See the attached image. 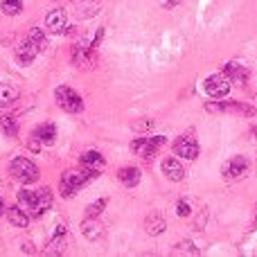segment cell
<instances>
[{
	"label": "cell",
	"mask_w": 257,
	"mask_h": 257,
	"mask_svg": "<svg viewBox=\"0 0 257 257\" xmlns=\"http://www.w3.org/2000/svg\"><path fill=\"white\" fill-rule=\"evenodd\" d=\"M27 39H32L36 43V48L43 52L45 48H48V36H45V32L41 30V27H32L30 30V34H27Z\"/></svg>",
	"instance_id": "obj_23"
},
{
	"label": "cell",
	"mask_w": 257,
	"mask_h": 257,
	"mask_svg": "<svg viewBox=\"0 0 257 257\" xmlns=\"http://www.w3.org/2000/svg\"><path fill=\"white\" fill-rule=\"evenodd\" d=\"M250 169V160L246 156H232L226 165H223V178L226 181H239L248 174Z\"/></svg>",
	"instance_id": "obj_8"
},
{
	"label": "cell",
	"mask_w": 257,
	"mask_h": 257,
	"mask_svg": "<svg viewBox=\"0 0 257 257\" xmlns=\"http://www.w3.org/2000/svg\"><path fill=\"white\" fill-rule=\"evenodd\" d=\"M205 111H210V113H223V104L221 102H208L205 104Z\"/></svg>",
	"instance_id": "obj_27"
},
{
	"label": "cell",
	"mask_w": 257,
	"mask_h": 257,
	"mask_svg": "<svg viewBox=\"0 0 257 257\" xmlns=\"http://www.w3.org/2000/svg\"><path fill=\"white\" fill-rule=\"evenodd\" d=\"M165 228H167V221H165V217H163L160 212H151L149 217L145 219V230H147V235L158 237L160 232H165Z\"/></svg>",
	"instance_id": "obj_15"
},
{
	"label": "cell",
	"mask_w": 257,
	"mask_h": 257,
	"mask_svg": "<svg viewBox=\"0 0 257 257\" xmlns=\"http://www.w3.org/2000/svg\"><path fill=\"white\" fill-rule=\"evenodd\" d=\"M223 72H226V75H228V79H230L232 84H239V86H244L246 81H248V77H250L248 68L239 66V63H226V68H223Z\"/></svg>",
	"instance_id": "obj_14"
},
{
	"label": "cell",
	"mask_w": 257,
	"mask_h": 257,
	"mask_svg": "<svg viewBox=\"0 0 257 257\" xmlns=\"http://www.w3.org/2000/svg\"><path fill=\"white\" fill-rule=\"evenodd\" d=\"M108 205V199H97L95 203H90L88 208H86V217H90V219H95V217H99L102 214V210Z\"/></svg>",
	"instance_id": "obj_25"
},
{
	"label": "cell",
	"mask_w": 257,
	"mask_h": 257,
	"mask_svg": "<svg viewBox=\"0 0 257 257\" xmlns=\"http://www.w3.org/2000/svg\"><path fill=\"white\" fill-rule=\"evenodd\" d=\"M0 131L9 138L18 136V120L14 115H7V113H0Z\"/></svg>",
	"instance_id": "obj_21"
},
{
	"label": "cell",
	"mask_w": 257,
	"mask_h": 257,
	"mask_svg": "<svg viewBox=\"0 0 257 257\" xmlns=\"http://www.w3.org/2000/svg\"><path fill=\"white\" fill-rule=\"evenodd\" d=\"M9 174H12L16 181L25 183V185L39 181V167H36L30 158H25V156H18V158H14L12 163H9Z\"/></svg>",
	"instance_id": "obj_3"
},
{
	"label": "cell",
	"mask_w": 257,
	"mask_h": 257,
	"mask_svg": "<svg viewBox=\"0 0 257 257\" xmlns=\"http://www.w3.org/2000/svg\"><path fill=\"white\" fill-rule=\"evenodd\" d=\"M183 3V0H165V9H174V7H176V5H181Z\"/></svg>",
	"instance_id": "obj_29"
},
{
	"label": "cell",
	"mask_w": 257,
	"mask_h": 257,
	"mask_svg": "<svg viewBox=\"0 0 257 257\" xmlns=\"http://www.w3.org/2000/svg\"><path fill=\"white\" fill-rule=\"evenodd\" d=\"M68 27V18H66V12L63 9H52V12L45 16V30L52 32V34H63Z\"/></svg>",
	"instance_id": "obj_10"
},
{
	"label": "cell",
	"mask_w": 257,
	"mask_h": 257,
	"mask_svg": "<svg viewBox=\"0 0 257 257\" xmlns=\"http://www.w3.org/2000/svg\"><path fill=\"white\" fill-rule=\"evenodd\" d=\"M18 205L25 210L30 217L39 219L41 214H45V210H50L52 205V190L50 187H41V190H21L16 194Z\"/></svg>",
	"instance_id": "obj_1"
},
{
	"label": "cell",
	"mask_w": 257,
	"mask_h": 257,
	"mask_svg": "<svg viewBox=\"0 0 257 257\" xmlns=\"http://www.w3.org/2000/svg\"><path fill=\"white\" fill-rule=\"evenodd\" d=\"M3 210H5V201H3V196H0V217H3Z\"/></svg>",
	"instance_id": "obj_31"
},
{
	"label": "cell",
	"mask_w": 257,
	"mask_h": 257,
	"mask_svg": "<svg viewBox=\"0 0 257 257\" xmlns=\"http://www.w3.org/2000/svg\"><path fill=\"white\" fill-rule=\"evenodd\" d=\"M21 97V90L14 84H0V106H12Z\"/></svg>",
	"instance_id": "obj_19"
},
{
	"label": "cell",
	"mask_w": 257,
	"mask_h": 257,
	"mask_svg": "<svg viewBox=\"0 0 257 257\" xmlns=\"http://www.w3.org/2000/svg\"><path fill=\"white\" fill-rule=\"evenodd\" d=\"M190 203H187V201H178L176 203V214L178 217H190Z\"/></svg>",
	"instance_id": "obj_26"
},
{
	"label": "cell",
	"mask_w": 257,
	"mask_h": 257,
	"mask_svg": "<svg viewBox=\"0 0 257 257\" xmlns=\"http://www.w3.org/2000/svg\"><path fill=\"white\" fill-rule=\"evenodd\" d=\"M165 142H167V138L165 136H151V138H138V140H133L131 149L136 151V156H140L142 160H147V163H151V160L158 156V151L165 147Z\"/></svg>",
	"instance_id": "obj_4"
},
{
	"label": "cell",
	"mask_w": 257,
	"mask_h": 257,
	"mask_svg": "<svg viewBox=\"0 0 257 257\" xmlns=\"http://www.w3.org/2000/svg\"><path fill=\"white\" fill-rule=\"evenodd\" d=\"M223 113H241V115L250 117V115H257V108L246 106L244 102H226L223 104Z\"/></svg>",
	"instance_id": "obj_22"
},
{
	"label": "cell",
	"mask_w": 257,
	"mask_h": 257,
	"mask_svg": "<svg viewBox=\"0 0 257 257\" xmlns=\"http://www.w3.org/2000/svg\"><path fill=\"white\" fill-rule=\"evenodd\" d=\"M34 138L41 140V145H54L57 142V126L52 122H45L34 131Z\"/></svg>",
	"instance_id": "obj_17"
},
{
	"label": "cell",
	"mask_w": 257,
	"mask_h": 257,
	"mask_svg": "<svg viewBox=\"0 0 257 257\" xmlns=\"http://www.w3.org/2000/svg\"><path fill=\"white\" fill-rule=\"evenodd\" d=\"M160 169H163L165 176L174 183H181L183 178H185V169H183V165L178 163L176 158H165L163 163H160Z\"/></svg>",
	"instance_id": "obj_12"
},
{
	"label": "cell",
	"mask_w": 257,
	"mask_h": 257,
	"mask_svg": "<svg viewBox=\"0 0 257 257\" xmlns=\"http://www.w3.org/2000/svg\"><path fill=\"white\" fill-rule=\"evenodd\" d=\"M41 50L36 48V43L32 39H25V41H21L18 43V48H16V61L21 63V66H30L32 61L36 59V54H39Z\"/></svg>",
	"instance_id": "obj_11"
},
{
	"label": "cell",
	"mask_w": 257,
	"mask_h": 257,
	"mask_svg": "<svg viewBox=\"0 0 257 257\" xmlns=\"http://www.w3.org/2000/svg\"><path fill=\"white\" fill-rule=\"evenodd\" d=\"M70 54H72L75 66L81 68V70H93V68H97V54H95V48L88 43V41H79V43H75Z\"/></svg>",
	"instance_id": "obj_5"
},
{
	"label": "cell",
	"mask_w": 257,
	"mask_h": 257,
	"mask_svg": "<svg viewBox=\"0 0 257 257\" xmlns=\"http://www.w3.org/2000/svg\"><path fill=\"white\" fill-rule=\"evenodd\" d=\"M174 154L183 156L185 160H194L199 156V142L190 136H181L174 140Z\"/></svg>",
	"instance_id": "obj_9"
},
{
	"label": "cell",
	"mask_w": 257,
	"mask_h": 257,
	"mask_svg": "<svg viewBox=\"0 0 257 257\" xmlns=\"http://www.w3.org/2000/svg\"><path fill=\"white\" fill-rule=\"evenodd\" d=\"M117 178H120V183L124 187H136L142 178V172L138 167H133V165H128V167H122L117 172Z\"/></svg>",
	"instance_id": "obj_16"
},
{
	"label": "cell",
	"mask_w": 257,
	"mask_h": 257,
	"mask_svg": "<svg viewBox=\"0 0 257 257\" xmlns=\"http://www.w3.org/2000/svg\"><path fill=\"white\" fill-rule=\"evenodd\" d=\"M81 165L88 169H93V172H102L104 167H106V163H104V156L99 154V151H86L84 156H81Z\"/></svg>",
	"instance_id": "obj_18"
},
{
	"label": "cell",
	"mask_w": 257,
	"mask_h": 257,
	"mask_svg": "<svg viewBox=\"0 0 257 257\" xmlns=\"http://www.w3.org/2000/svg\"><path fill=\"white\" fill-rule=\"evenodd\" d=\"M97 176V172H93V169L88 167H81V169H68V172H63L61 176V185H59V192H61L63 199H70L72 194H75L77 190H81L84 185H88L93 178Z\"/></svg>",
	"instance_id": "obj_2"
},
{
	"label": "cell",
	"mask_w": 257,
	"mask_h": 257,
	"mask_svg": "<svg viewBox=\"0 0 257 257\" xmlns=\"http://www.w3.org/2000/svg\"><path fill=\"white\" fill-rule=\"evenodd\" d=\"M81 235H84L88 241H99L104 237V226L97 221V217L95 219L86 217V221L81 223Z\"/></svg>",
	"instance_id": "obj_13"
},
{
	"label": "cell",
	"mask_w": 257,
	"mask_h": 257,
	"mask_svg": "<svg viewBox=\"0 0 257 257\" xmlns=\"http://www.w3.org/2000/svg\"><path fill=\"white\" fill-rule=\"evenodd\" d=\"M54 99H57V104L66 113H81L84 111V99H81V95L77 93V90H72L70 86H59V88L54 90Z\"/></svg>",
	"instance_id": "obj_6"
},
{
	"label": "cell",
	"mask_w": 257,
	"mask_h": 257,
	"mask_svg": "<svg viewBox=\"0 0 257 257\" xmlns=\"http://www.w3.org/2000/svg\"><path fill=\"white\" fill-rule=\"evenodd\" d=\"M151 126H154V122L147 120V122H136V124H133L131 128H133V131H149Z\"/></svg>",
	"instance_id": "obj_28"
},
{
	"label": "cell",
	"mask_w": 257,
	"mask_h": 257,
	"mask_svg": "<svg viewBox=\"0 0 257 257\" xmlns=\"http://www.w3.org/2000/svg\"><path fill=\"white\" fill-rule=\"evenodd\" d=\"M0 9H3V14H7V16H16V14L23 12V0H3Z\"/></svg>",
	"instance_id": "obj_24"
},
{
	"label": "cell",
	"mask_w": 257,
	"mask_h": 257,
	"mask_svg": "<svg viewBox=\"0 0 257 257\" xmlns=\"http://www.w3.org/2000/svg\"><path fill=\"white\" fill-rule=\"evenodd\" d=\"M7 217H9V221H12L16 228H27V223H30V214H27L25 210L21 208V205H14V208H9L7 210Z\"/></svg>",
	"instance_id": "obj_20"
},
{
	"label": "cell",
	"mask_w": 257,
	"mask_h": 257,
	"mask_svg": "<svg viewBox=\"0 0 257 257\" xmlns=\"http://www.w3.org/2000/svg\"><path fill=\"white\" fill-rule=\"evenodd\" d=\"M23 248H25V253H34V248H32L30 241H27V244H23Z\"/></svg>",
	"instance_id": "obj_30"
},
{
	"label": "cell",
	"mask_w": 257,
	"mask_h": 257,
	"mask_svg": "<svg viewBox=\"0 0 257 257\" xmlns=\"http://www.w3.org/2000/svg\"><path fill=\"white\" fill-rule=\"evenodd\" d=\"M230 84L232 81L228 79L226 72H217V75H210L208 79L203 81V88L205 93L210 95V97H226L228 93H230Z\"/></svg>",
	"instance_id": "obj_7"
}]
</instances>
